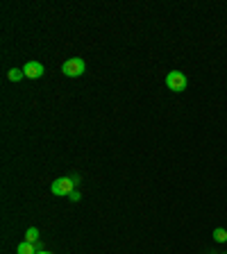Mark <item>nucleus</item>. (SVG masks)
<instances>
[{"label": "nucleus", "mask_w": 227, "mask_h": 254, "mask_svg": "<svg viewBox=\"0 0 227 254\" xmlns=\"http://www.w3.org/2000/svg\"><path fill=\"white\" fill-rule=\"evenodd\" d=\"M79 197H82V195H79V190H73V193L69 195V200L71 202H79Z\"/></svg>", "instance_id": "nucleus-9"}, {"label": "nucleus", "mask_w": 227, "mask_h": 254, "mask_svg": "<svg viewBox=\"0 0 227 254\" xmlns=\"http://www.w3.org/2000/svg\"><path fill=\"white\" fill-rule=\"evenodd\" d=\"M23 73H25V77H30V79H39L43 73H46V68H43V64H39V62H27L25 66H23Z\"/></svg>", "instance_id": "nucleus-4"}, {"label": "nucleus", "mask_w": 227, "mask_h": 254, "mask_svg": "<svg viewBox=\"0 0 227 254\" xmlns=\"http://www.w3.org/2000/svg\"><path fill=\"white\" fill-rule=\"evenodd\" d=\"M25 241H27V243H37V241H39V229L37 227L27 229V232H25Z\"/></svg>", "instance_id": "nucleus-7"}, {"label": "nucleus", "mask_w": 227, "mask_h": 254, "mask_svg": "<svg viewBox=\"0 0 227 254\" xmlns=\"http://www.w3.org/2000/svg\"><path fill=\"white\" fill-rule=\"evenodd\" d=\"M37 254H53V252H37Z\"/></svg>", "instance_id": "nucleus-10"}, {"label": "nucleus", "mask_w": 227, "mask_h": 254, "mask_svg": "<svg viewBox=\"0 0 227 254\" xmlns=\"http://www.w3.org/2000/svg\"><path fill=\"white\" fill-rule=\"evenodd\" d=\"M23 77H25V73H23V68H11L9 73H7V79H9V82H21Z\"/></svg>", "instance_id": "nucleus-6"}, {"label": "nucleus", "mask_w": 227, "mask_h": 254, "mask_svg": "<svg viewBox=\"0 0 227 254\" xmlns=\"http://www.w3.org/2000/svg\"><path fill=\"white\" fill-rule=\"evenodd\" d=\"M16 254H37V245H34V243H27V241H23V243L16 248Z\"/></svg>", "instance_id": "nucleus-5"}, {"label": "nucleus", "mask_w": 227, "mask_h": 254, "mask_svg": "<svg viewBox=\"0 0 227 254\" xmlns=\"http://www.w3.org/2000/svg\"><path fill=\"white\" fill-rule=\"evenodd\" d=\"M73 190H75V182L71 180V177H57V180L50 184V193H53V195H66L69 197Z\"/></svg>", "instance_id": "nucleus-3"}, {"label": "nucleus", "mask_w": 227, "mask_h": 254, "mask_svg": "<svg viewBox=\"0 0 227 254\" xmlns=\"http://www.w3.org/2000/svg\"><path fill=\"white\" fill-rule=\"evenodd\" d=\"M186 84H189V79H186V75L182 73V70H170V73L166 75V86H168L170 91H175V93H182V91L186 89Z\"/></svg>", "instance_id": "nucleus-2"}, {"label": "nucleus", "mask_w": 227, "mask_h": 254, "mask_svg": "<svg viewBox=\"0 0 227 254\" xmlns=\"http://www.w3.org/2000/svg\"><path fill=\"white\" fill-rule=\"evenodd\" d=\"M214 241L216 243H227V232L223 227H218V229H214Z\"/></svg>", "instance_id": "nucleus-8"}, {"label": "nucleus", "mask_w": 227, "mask_h": 254, "mask_svg": "<svg viewBox=\"0 0 227 254\" xmlns=\"http://www.w3.org/2000/svg\"><path fill=\"white\" fill-rule=\"evenodd\" d=\"M84 70H86V64L82 57H71V59H66L62 66V73L66 75V77H79Z\"/></svg>", "instance_id": "nucleus-1"}]
</instances>
